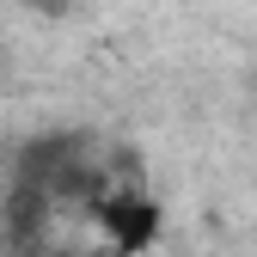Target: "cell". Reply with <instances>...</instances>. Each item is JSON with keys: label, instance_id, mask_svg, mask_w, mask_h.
I'll use <instances>...</instances> for the list:
<instances>
[{"label": "cell", "instance_id": "obj_1", "mask_svg": "<svg viewBox=\"0 0 257 257\" xmlns=\"http://www.w3.org/2000/svg\"><path fill=\"white\" fill-rule=\"evenodd\" d=\"M49 208L55 196L37 184H7V208H0V251L7 257H49Z\"/></svg>", "mask_w": 257, "mask_h": 257}, {"label": "cell", "instance_id": "obj_2", "mask_svg": "<svg viewBox=\"0 0 257 257\" xmlns=\"http://www.w3.org/2000/svg\"><path fill=\"white\" fill-rule=\"evenodd\" d=\"M92 220L104 227V239L122 257L128 251H147L159 239V202L147 196V190H135V184H116L110 196H98V202H92Z\"/></svg>", "mask_w": 257, "mask_h": 257}, {"label": "cell", "instance_id": "obj_3", "mask_svg": "<svg viewBox=\"0 0 257 257\" xmlns=\"http://www.w3.org/2000/svg\"><path fill=\"white\" fill-rule=\"evenodd\" d=\"M25 7H37V13H49V19H61V13H68V0H25Z\"/></svg>", "mask_w": 257, "mask_h": 257}]
</instances>
